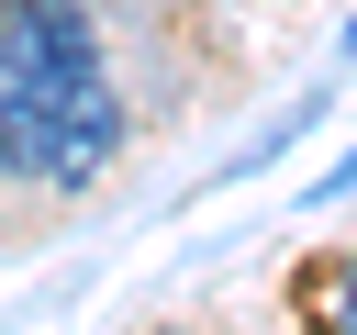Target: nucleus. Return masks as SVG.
<instances>
[{
    "instance_id": "f257e3e1",
    "label": "nucleus",
    "mask_w": 357,
    "mask_h": 335,
    "mask_svg": "<svg viewBox=\"0 0 357 335\" xmlns=\"http://www.w3.org/2000/svg\"><path fill=\"white\" fill-rule=\"evenodd\" d=\"M112 145H123V100H112L100 56H67V67L22 78V89H0V179L78 190V179L112 168Z\"/></svg>"
},
{
    "instance_id": "f03ea898",
    "label": "nucleus",
    "mask_w": 357,
    "mask_h": 335,
    "mask_svg": "<svg viewBox=\"0 0 357 335\" xmlns=\"http://www.w3.org/2000/svg\"><path fill=\"white\" fill-rule=\"evenodd\" d=\"M67 56H100L78 0H0V89L45 78V67H67Z\"/></svg>"
},
{
    "instance_id": "7ed1b4c3",
    "label": "nucleus",
    "mask_w": 357,
    "mask_h": 335,
    "mask_svg": "<svg viewBox=\"0 0 357 335\" xmlns=\"http://www.w3.org/2000/svg\"><path fill=\"white\" fill-rule=\"evenodd\" d=\"M301 313H312V324H346V335H357V257L312 268V279H301Z\"/></svg>"
},
{
    "instance_id": "20e7f679",
    "label": "nucleus",
    "mask_w": 357,
    "mask_h": 335,
    "mask_svg": "<svg viewBox=\"0 0 357 335\" xmlns=\"http://www.w3.org/2000/svg\"><path fill=\"white\" fill-rule=\"evenodd\" d=\"M346 56H357V22H346Z\"/></svg>"
}]
</instances>
